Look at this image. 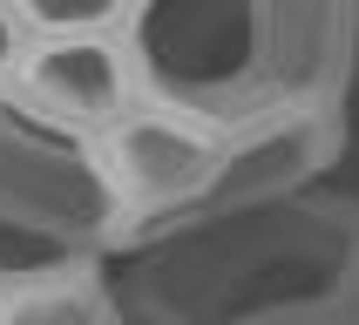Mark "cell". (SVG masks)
I'll use <instances>...</instances> for the list:
<instances>
[{"label": "cell", "mask_w": 359, "mask_h": 325, "mask_svg": "<svg viewBox=\"0 0 359 325\" xmlns=\"http://www.w3.org/2000/svg\"><path fill=\"white\" fill-rule=\"evenodd\" d=\"M136 325H346L359 284V197H312L190 223L109 264Z\"/></svg>", "instance_id": "2"}, {"label": "cell", "mask_w": 359, "mask_h": 325, "mask_svg": "<svg viewBox=\"0 0 359 325\" xmlns=\"http://www.w3.org/2000/svg\"><path fill=\"white\" fill-rule=\"evenodd\" d=\"M129 55L149 109L217 136L346 109L359 0H136Z\"/></svg>", "instance_id": "1"}, {"label": "cell", "mask_w": 359, "mask_h": 325, "mask_svg": "<svg viewBox=\"0 0 359 325\" xmlns=\"http://www.w3.org/2000/svg\"><path fill=\"white\" fill-rule=\"evenodd\" d=\"M0 325H136L116 298L109 264H68L0 298Z\"/></svg>", "instance_id": "6"}, {"label": "cell", "mask_w": 359, "mask_h": 325, "mask_svg": "<svg viewBox=\"0 0 359 325\" xmlns=\"http://www.w3.org/2000/svg\"><path fill=\"white\" fill-rule=\"evenodd\" d=\"M68 264H88V258L48 251V244H34V237H20V230L0 223V291H20V284H34V278H55V271H68Z\"/></svg>", "instance_id": "7"}, {"label": "cell", "mask_w": 359, "mask_h": 325, "mask_svg": "<svg viewBox=\"0 0 359 325\" xmlns=\"http://www.w3.org/2000/svg\"><path fill=\"white\" fill-rule=\"evenodd\" d=\"M0 223L88 264H109L122 251V210L102 142L34 109L14 81L0 88Z\"/></svg>", "instance_id": "3"}, {"label": "cell", "mask_w": 359, "mask_h": 325, "mask_svg": "<svg viewBox=\"0 0 359 325\" xmlns=\"http://www.w3.org/2000/svg\"><path fill=\"white\" fill-rule=\"evenodd\" d=\"M346 325H359V284H353V305H346Z\"/></svg>", "instance_id": "9"}, {"label": "cell", "mask_w": 359, "mask_h": 325, "mask_svg": "<svg viewBox=\"0 0 359 325\" xmlns=\"http://www.w3.org/2000/svg\"><path fill=\"white\" fill-rule=\"evenodd\" d=\"M217 156H224V136L203 129V122H190V116L136 109L122 122L116 136L102 142L109 190H116V210H122V251L116 258L183 230L190 210L203 203V190H210V177H217Z\"/></svg>", "instance_id": "5"}, {"label": "cell", "mask_w": 359, "mask_h": 325, "mask_svg": "<svg viewBox=\"0 0 359 325\" xmlns=\"http://www.w3.org/2000/svg\"><path fill=\"white\" fill-rule=\"evenodd\" d=\"M27 55H34V34H27V7H20V0H0V88H7V81H20Z\"/></svg>", "instance_id": "8"}, {"label": "cell", "mask_w": 359, "mask_h": 325, "mask_svg": "<svg viewBox=\"0 0 359 325\" xmlns=\"http://www.w3.org/2000/svg\"><path fill=\"white\" fill-rule=\"evenodd\" d=\"M0 298H7V291H0Z\"/></svg>", "instance_id": "10"}, {"label": "cell", "mask_w": 359, "mask_h": 325, "mask_svg": "<svg viewBox=\"0 0 359 325\" xmlns=\"http://www.w3.org/2000/svg\"><path fill=\"white\" fill-rule=\"evenodd\" d=\"M20 7H27L34 55L14 88L34 109H48L88 142H109L136 109H149L129 55L136 0H20Z\"/></svg>", "instance_id": "4"}]
</instances>
